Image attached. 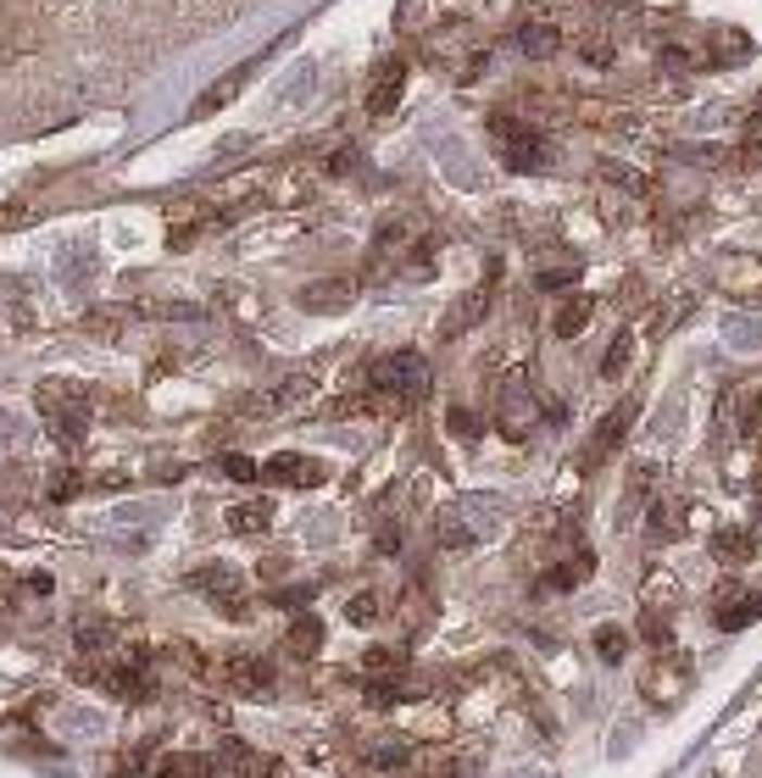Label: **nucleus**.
I'll use <instances>...</instances> for the list:
<instances>
[{
	"label": "nucleus",
	"instance_id": "aec40b11",
	"mask_svg": "<svg viewBox=\"0 0 762 778\" xmlns=\"http://www.w3.org/2000/svg\"><path fill=\"white\" fill-rule=\"evenodd\" d=\"M267 523H273V501H246V506L228 512V528H234V534H262Z\"/></svg>",
	"mask_w": 762,
	"mask_h": 778
},
{
	"label": "nucleus",
	"instance_id": "72a5a7b5",
	"mask_svg": "<svg viewBox=\"0 0 762 778\" xmlns=\"http://www.w3.org/2000/svg\"><path fill=\"white\" fill-rule=\"evenodd\" d=\"M223 762H228L234 773H257V756H251L240 740H223Z\"/></svg>",
	"mask_w": 762,
	"mask_h": 778
},
{
	"label": "nucleus",
	"instance_id": "473e14b6",
	"mask_svg": "<svg viewBox=\"0 0 762 778\" xmlns=\"http://www.w3.org/2000/svg\"><path fill=\"white\" fill-rule=\"evenodd\" d=\"M367 701H373V706H396V701H401L396 673H390V678H373V685H367Z\"/></svg>",
	"mask_w": 762,
	"mask_h": 778
},
{
	"label": "nucleus",
	"instance_id": "a878e982",
	"mask_svg": "<svg viewBox=\"0 0 762 778\" xmlns=\"http://www.w3.org/2000/svg\"><path fill=\"white\" fill-rule=\"evenodd\" d=\"M674 601H679V584H674L669 573H651V578H646V606H657V612H669Z\"/></svg>",
	"mask_w": 762,
	"mask_h": 778
},
{
	"label": "nucleus",
	"instance_id": "ddd939ff",
	"mask_svg": "<svg viewBox=\"0 0 762 778\" xmlns=\"http://www.w3.org/2000/svg\"><path fill=\"white\" fill-rule=\"evenodd\" d=\"M228 678H234L240 690H251V695H267V690H273V667H267L262 656H234V662H228Z\"/></svg>",
	"mask_w": 762,
	"mask_h": 778
},
{
	"label": "nucleus",
	"instance_id": "f03ea898",
	"mask_svg": "<svg viewBox=\"0 0 762 778\" xmlns=\"http://www.w3.org/2000/svg\"><path fill=\"white\" fill-rule=\"evenodd\" d=\"M690 678H696V662H690V656L662 651V656H651V667L640 673V690H646V701H657V706H679L685 690H690Z\"/></svg>",
	"mask_w": 762,
	"mask_h": 778
},
{
	"label": "nucleus",
	"instance_id": "c85d7f7f",
	"mask_svg": "<svg viewBox=\"0 0 762 778\" xmlns=\"http://www.w3.org/2000/svg\"><path fill=\"white\" fill-rule=\"evenodd\" d=\"M629 356H635V339H629V334H617V339H612V351L601 356V378H617V373L629 367Z\"/></svg>",
	"mask_w": 762,
	"mask_h": 778
},
{
	"label": "nucleus",
	"instance_id": "393cba45",
	"mask_svg": "<svg viewBox=\"0 0 762 778\" xmlns=\"http://www.w3.org/2000/svg\"><path fill=\"white\" fill-rule=\"evenodd\" d=\"M579 57H585L596 73H607V67L617 62V45H612L607 34H585V39H579Z\"/></svg>",
	"mask_w": 762,
	"mask_h": 778
},
{
	"label": "nucleus",
	"instance_id": "f8f14e48",
	"mask_svg": "<svg viewBox=\"0 0 762 778\" xmlns=\"http://www.w3.org/2000/svg\"><path fill=\"white\" fill-rule=\"evenodd\" d=\"M746 57H751V39L735 34V28H719V34H712V45H707V67H735Z\"/></svg>",
	"mask_w": 762,
	"mask_h": 778
},
{
	"label": "nucleus",
	"instance_id": "e433bc0d",
	"mask_svg": "<svg viewBox=\"0 0 762 778\" xmlns=\"http://www.w3.org/2000/svg\"><path fill=\"white\" fill-rule=\"evenodd\" d=\"M367 667L373 673H401L407 662H401V651H367Z\"/></svg>",
	"mask_w": 762,
	"mask_h": 778
},
{
	"label": "nucleus",
	"instance_id": "b1692460",
	"mask_svg": "<svg viewBox=\"0 0 762 778\" xmlns=\"http://www.w3.org/2000/svg\"><path fill=\"white\" fill-rule=\"evenodd\" d=\"M246 78H251V67H234V73H228V78H223V84H217V89L207 95V101H201L196 112L207 117V112H217V106H228V101H234V95H240V89H246Z\"/></svg>",
	"mask_w": 762,
	"mask_h": 778
},
{
	"label": "nucleus",
	"instance_id": "5701e85b",
	"mask_svg": "<svg viewBox=\"0 0 762 778\" xmlns=\"http://www.w3.org/2000/svg\"><path fill=\"white\" fill-rule=\"evenodd\" d=\"M312 373H290V378H278V396H273V406H307L312 401Z\"/></svg>",
	"mask_w": 762,
	"mask_h": 778
},
{
	"label": "nucleus",
	"instance_id": "6e6552de",
	"mask_svg": "<svg viewBox=\"0 0 762 778\" xmlns=\"http://www.w3.org/2000/svg\"><path fill=\"white\" fill-rule=\"evenodd\" d=\"M401 78H407L401 57H390L385 67H378V84H373V95H367V112H373V117L396 112V101H401Z\"/></svg>",
	"mask_w": 762,
	"mask_h": 778
},
{
	"label": "nucleus",
	"instance_id": "0eeeda50",
	"mask_svg": "<svg viewBox=\"0 0 762 778\" xmlns=\"http://www.w3.org/2000/svg\"><path fill=\"white\" fill-rule=\"evenodd\" d=\"M273 484H317L323 478V467L312 462V456H296V451H278V456H267V467H262Z\"/></svg>",
	"mask_w": 762,
	"mask_h": 778
},
{
	"label": "nucleus",
	"instance_id": "c756f323",
	"mask_svg": "<svg viewBox=\"0 0 762 778\" xmlns=\"http://www.w3.org/2000/svg\"><path fill=\"white\" fill-rule=\"evenodd\" d=\"M601 173H607V178H612L617 189H629V195H640V189H646V173H635L629 162H607Z\"/></svg>",
	"mask_w": 762,
	"mask_h": 778
},
{
	"label": "nucleus",
	"instance_id": "9d476101",
	"mask_svg": "<svg viewBox=\"0 0 762 778\" xmlns=\"http://www.w3.org/2000/svg\"><path fill=\"white\" fill-rule=\"evenodd\" d=\"M512 45L523 57H535V62H546V57H557L562 51V34L551 28V23H523L517 34H512Z\"/></svg>",
	"mask_w": 762,
	"mask_h": 778
},
{
	"label": "nucleus",
	"instance_id": "39448f33",
	"mask_svg": "<svg viewBox=\"0 0 762 778\" xmlns=\"http://www.w3.org/2000/svg\"><path fill=\"white\" fill-rule=\"evenodd\" d=\"M757 423H762V396L751 384H735V389H724V401H719V428L724 434H757Z\"/></svg>",
	"mask_w": 762,
	"mask_h": 778
},
{
	"label": "nucleus",
	"instance_id": "58836bf2",
	"mask_svg": "<svg viewBox=\"0 0 762 778\" xmlns=\"http://www.w3.org/2000/svg\"><path fill=\"white\" fill-rule=\"evenodd\" d=\"M746 145H762V106L746 117Z\"/></svg>",
	"mask_w": 762,
	"mask_h": 778
},
{
	"label": "nucleus",
	"instance_id": "1a4fd4ad",
	"mask_svg": "<svg viewBox=\"0 0 762 778\" xmlns=\"http://www.w3.org/2000/svg\"><path fill=\"white\" fill-rule=\"evenodd\" d=\"M301 306H307V312H340V306H351V278L307 284V289H301Z\"/></svg>",
	"mask_w": 762,
	"mask_h": 778
},
{
	"label": "nucleus",
	"instance_id": "bb28decb",
	"mask_svg": "<svg viewBox=\"0 0 762 778\" xmlns=\"http://www.w3.org/2000/svg\"><path fill=\"white\" fill-rule=\"evenodd\" d=\"M596 651H601L607 662H624V651H629V635H624V628H617V623H601V628H596Z\"/></svg>",
	"mask_w": 762,
	"mask_h": 778
},
{
	"label": "nucleus",
	"instance_id": "c9c22d12",
	"mask_svg": "<svg viewBox=\"0 0 762 778\" xmlns=\"http://www.w3.org/2000/svg\"><path fill=\"white\" fill-rule=\"evenodd\" d=\"M346 617H351V623H362V628H367V623H373V617H378V601H373V595H357V601H351V606H346Z\"/></svg>",
	"mask_w": 762,
	"mask_h": 778
},
{
	"label": "nucleus",
	"instance_id": "412c9836",
	"mask_svg": "<svg viewBox=\"0 0 762 778\" xmlns=\"http://www.w3.org/2000/svg\"><path fill=\"white\" fill-rule=\"evenodd\" d=\"M479 312H485V296H479V289H467V296H457V306H451V317H446V339H457L467 323H479Z\"/></svg>",
	"mask_w": 762,
	"mask_h": 778
},
{
	"label": "nucleus",
	"instance_id": "2eb2a0df",
	"mask_svg": "<svg viewBox=\"0 0 762 778\" xmlns=\"http://www.w3.org/2000/svg\"><path fill=\"white\" fill-rule=\"evenodd\" d=\"M317 645H323V623H317V617H296L290 635H284V651H290L296 662H312Z\"/></svg>",
	"mask_w": 762,
	"mask_h": 778
},
{
	"label": "nucleus",
	"instance_id": "f704fd0d",
	"mask_svg": "<svg viewBox=\"0 0 762 778\" xmlns=\"http://www.w3.org/2000/svg\"><path fill=\"white\" fill-rule=\"evenodd\" d=\"M223 473H228V478H240V484H251V478H257V462H251V456H240V451H228V456H223Z\"/></svg>",
	"mask_w": 762,
	"mask_h": 778
},
{
	"label": "nucleus",
	"instance_id": "2f4dec72",
	"mask_svg": "<svg viewBox=\"0 0 762 778\" xmlns=\"http://www.w3.org/2000/svg\"><path fill=\"white\" fill-rule=\"evenodd\" d=\"M657 62L669 67V73H696V51H685V45H662Z\"/></svg>",
	"mask_w": 762,
	"mask_h": 778
},
{
	"label": "nucleus",
	"instance_id": "dca6fc26",
	"mask_svg": "<svg viewBox=\"0 0 762 778\" xmlns=\"http://www.w3.org/2000/svg\"><path fill=\"white\" fill-rule=\"evenodd\" d=\"M751 551H757L751 528H719V534H712V556H719V562H746Z\"/></svg>",
	"mask_w": 762,
	"mask_h": 778
},
{
	"label": "nucleus",
	"instance_id": "4468645a",
	"mask_svg": "<svg viewBox=\"0 0 762 778\" xmlns=\"http://www.w3.org/2000/svg\"><path fill=\"white\" fill-rule=\"evenodd\" d=\"M362 756H367L373 767H401V762H412V745H407L401 735H367V740H362Z\"/></svg>",
	"mask_w": 762,
	"mask_h": 778
},
{
	"label": "nucleus",
	"instance_id": "6ab92c4d",
	"mask_svg": "<svg viewBox=\"0 0 762 778\" xmlns=\"http://www.w3.org/2000/svg\"><path fill=\"white\" fill-rule=\"evenodd\" d=\"M435 540H440L446 551H467L473 540H479V528H467V523L446 506V512H440V523H435Z\"/></svg>",
	"mask_w": 762,
	"mask_h": 778
},
{
	"label": "nucleus",
	"instance_id": "cd10ccee",
	"mask_svg": "<svg viewBox=\"0 0 762 778\" xmlns=\"http://www.w3.org/2000/svg\"><path fill=\"white\" fill-rule=\"evenodd\" d=\"M640 635H646L651 645H669V640H674V623H669V612L646 606V612H640Z\"/></svg>",
	"mask_w": 762,
	"mask_h": 778
},
{
	"label": "nucleus",
	"instance_id": "20e7f679",
	"mask_svg": "<svg viewBox=\"0 0 762 778\" xmlns=\"http://www.w3.org/2000/svg\"><path fill=\"white\" fill-rule=\"evenodd\" d=\"M423 378H428V367H423V356L417 351H396V356H385V362H378L373 367V384L378 389H390V396H417V389H423Z\"/></svg>",
	"mask_w": 762,
	"mask_h": 778
},
{
	"label": "nucleus",
	"instance_id": "9b49d317",
	"mask_svg": "<svg viewBox=\"0 0 762 778\" xmlns=\"http://www.w3.org/2000/svg\"><path fill=\"white\" fill-rule=\"evenodd\" d=\"M189 584H196V590H207V595H223V601H234V595H240V567H228V562H207L196 578H189Z\"/></svg>",
	"mask_w": 762,
	"mask_h": 778
},
{
	"label": "nucleus",
	"instance_id": "4be33fe9",
	"mask_svg": "<svg viewBox=\"0 0 762 778\" xmlns=\"http://www.w3.org/2000/svg\"><path fill=\"white\" fill-rule=\"evenodd\" d=\"M162 778H212V762L196 751H178V756H162Z\"/></svg>",
	"mask_w": 762,
	"mask_h": 778
},
{
	"label": "nucleus",
	"instance_id": "4c0bfd02",
	"mask_svg": "<svg viewBox=\"0 0 762 778\" xmlns=\"http://www.w3.org/2000/svg\"><path fill=\"white\" fill-rule=\"evenodd\" d=\"M451 428H457V434H462V440H473V434H479V423H473V417H467V412H462V406H457V412H451Z\"/></svg>",
	"mask_w": 762,
	"mask_h": 778
},
{
	"label": "nucleus",
	"instance_id": "f3484780",
	"mask_svg": "<svg viewBox=\"0 0 762 778\" xmlns=\"http://www.w3.org/2000/svg\"><path fill=\"white\" fill-rule=\"evenodd\" d=\"M629 423H635V401H617V406H612V417H601V428H596V446H601V451L624 446Z\"/></svg>",
	"mask_w": 762,
	"mask_h": 778
},
{
	"label": "nucleus",
	"instance_id": "f257e3e1",
	"mask_svg": "<svg viewBox=\"0 0 762 778\" xmlns=\"http://www.w3.org/2000/svg\"><path fill=\"white\" fill-rule=\"evenodd\" d=\"M490 134L501 139V156H507V167H517V173H540V167L551 162V145H546V134H540V128H529V123L490 117Z\"/></svg>",
	"mask_w": 762,
	"mask_h": 778
},
{
	"label": "nucleus",
	"instance_id": "7ed1b4c3",
	"mask_svg": "<svg viewBox=\"0 0 762 778\" xmlns=\"http://www.w3.org/2000/svg\"><path fill=\"white\" fill-rule=\"evenodd\" d=\"M712 284H719L729 301H751V306H762V251L724 256V262H719V273H712Z\"/></svg>",
	"mask_w": 762,
	"mask_h": 778
},
{
	"label": "nucleus",
	"instance_id": "a211bd4d",
	"mask_svg": "<svg viewBox=\"0 0 762 778\" xmlns=\"http://www.w3.org/2000/svg\"><path fill=\"white\" fill-rule=\"evenodd\" d=\"M590 312H596V301H590V296H567V301L557 306V334H562V339H574V334H585Z\"/></svg>",
	"mask_w": 762,
	"mask_h": 778
},
{
	"label": "nucleus",
	"instance_id": "ea45409f",
	"mask_svg": "<svg viewBox=\"0 0 762 778\" xmlns=\"http://www.w3.org/2000/svg\"><path fill=\"white\" fill-rule=\"evenodd\" d=\"M617 306H624V312H635V306H640V284H635V278L624 284V301H617Z\"/></svg>",
	"mask_w": 762,
	"mask_h": 778
},
{
	"label": "nucleus",
	"instance_id": "7c9ffc66",
	"mask_svg": "<svg viewBox=\"0 0 762 778\" xmlns=\"http://www.w3.org/2000/svg\"><path fill=\"white\" fill-rule=\"evenodd\" d=\"M574 278H579V262H562V267H540V273H535L540 289H567Z\"/></svg>",
	"mask_w": 762,
	"mask_h": 778
},
{
	"label": "nucleus",
	"instance_id": "423d86ee",
	"mask_svg": "<svg viewBox=\"0 0 762 778\" xmlns=\"http://www.w3.org/2000/svg\"><path fill=\"white\" fill-rule=\"evenodd\" d=\"M535 396H529V389H523V384H507L501 389V434H507V440H523V434H529L535 428Z\"/></svg>",
	"mask_w": 762,
	"mask_h": 778
}]
</instances>
